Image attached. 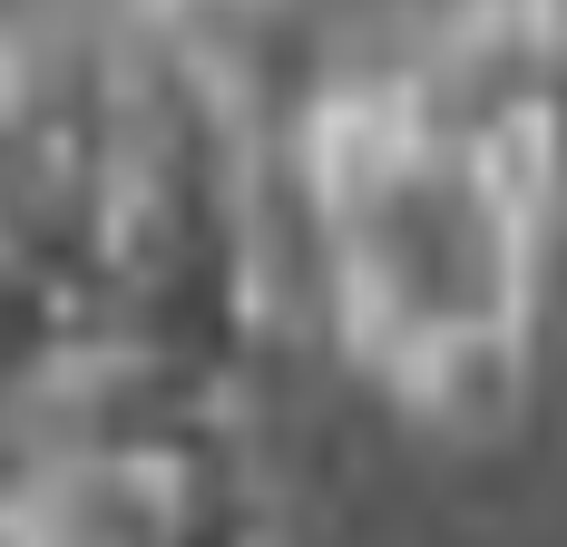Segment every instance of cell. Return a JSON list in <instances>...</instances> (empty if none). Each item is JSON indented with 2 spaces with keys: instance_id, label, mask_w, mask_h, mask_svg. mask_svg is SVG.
Returning a JSON list of instances; mask_svg holds the SVG:
<instances>
[{
  "instance_id": "7a4b0ae2",
  "label": "cell",
  "mask_w": 567,
  "mask_h": 547,
  "mask_svg": "<svg viewBox=\"0 0 567 547\" xmlns=\"http://www.w3.org/2000/svg\"><path fill=\"white\" fill-rule=\"evenodd\" d=\"M528 10H538V30H548V50L567 59V0H528Z\"/></svg>"
},
{
  "instance_id": "6da1fadb",
  "label": "cell",
  "mask_w": 567,
  "mask_h": 547,
  "mask_svg": "<svg viewBox=\"0 0 567 547\" xmlns=\"http://www.w3.org/2000/svg\"><path fill=\"white\" fill-rule=\"evenodd\" d=\"M275 176L303 206L342 352L441 431L509 421L538 342L548 245L567 225L558 176L470 137L411 79L401 40L333 50Z\"/></svg>"
}]
</instances>
